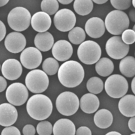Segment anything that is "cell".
I'll use <instances>...</instances> for the list:
<instances>
[{"mask_svg":"<svg viewBox=\"0 0 135 135\" xmlns=\"http://www.w3.org/2000/svg\"><path fill=\"white\" fill-rule=\"evenodd\" d=\"M85 71L82 65L74 60L66 61L62 63L58 71V78L61 84L65 87H77L82 82Z\"/></svg>","mask_w":135,"mask_h":135,"instance_id":"1","label":"cell"},{"mask_svg":"<svg viewBox=\"0 0 135 135\" xmlns=\"http://www.w3.org/2000/svg\"><path fill=\"white\" fill-rule=\"evenodd\" d=\"M51 100L46 95L36 94L32 96L27 102L28 114L36 120H44L50 117L53 111Z\"/></svg>","mask_w":135,"mask_h":135,"instance_id":"2","label":"cell"},{"mask_svg":"<svg viewBox=\"0 0 135 135\" xmlns=\"http://www.w3.org/2000/svg\"><path fill=\"white\" fill-rule=\"evenodd\" d=\"M105 28L112 35H119L128 29L130 20L127 14L120 10H113L109 12L105 20Z\"/></svg>","mask_w":135,"mask_h":135,"instance_id":"3","label":"cell"},{"mask_svg":"<svg viewBox=\"0 0 135 135\" xmlns=\"http://www.w3.org/2000/svg\"><path fill=\"white\" fill-rule=\"evenodd\" d=\"M31 16L29 11L23 7L13 8L9 13L7 21L12 30L17 32L25 31L31 24Z\"/></svg>","mask_w":135,"mask_h":135,"instance_id":"4","label":"cell"},{"mask_svg":"<svg viewBox=\"0 0 135 135\" xmlns=\"http://www.w3.org/2000/svg\"><path fill=\"white\" fill-rule=\"evenodd\" d=\"M77 54L83 63L86 65H93L100 59L102 55L101 48L97 42L86 40L79 45Z\"/></svg>","mask_w":135,"mask_h":135,"instance_id":"5","label":"cell"},{"mask_svg":"<svg viewBox=\"0 0 135 135\" xmlns=\"http://www.w3.org/2000/svg\"><path fill=\"white\" fill-rule=\"evenodd\" d=\"M56 106L59 112L65 116L75 114L79 106L78 96L72 92L66 91L60 94L57 97Z\"/></svg>","mask_w":135,"mask_h":135,"instance_id":"6","label":"cell"},{"mask_svg":"<svg viewBox=\"0 0 135 135\" xmlns=\"http://www.w3.org/2000/svg\"><path fill=\"white\" fill-rule=\"evenodd\" d=\"M26 87L35 94H40L46 91L49 85L47 74L40 69H34L28 72L25 79Z\"/></svg>","mask_w":135,"mask_h":135,"instance_id":"7","label":"cell"},{"mask_svg":"<svg viewBox=\"0 0 135 135\" xmlns=\"http://www.w3.org/2000/svg\"><path fill=\"white\" fill-rule=\"evenodd\" d=\"M104 87L109 96L118 99L123 97L127 92L128 82L125 77L120 75H113L106 79Z\"/></svg>","mask_w":135,"mask_h":135,"instance_id":"8","label":"cell"},{"mask_svg":"<svg viewBox=\"0 0 135 135\" xmlns=\"http://www.w3.org/2000/svg\"><path fill=\"white\" fill-rule=\"evenodd\" d=\"M28 97L27 87L20 82L11 84L6 92V97L8 102L14 106L23 105L27 101Z\"/></svg>","mask_w":135,"mask_h":135,"instance_id":"9","label":"cell"},{"mask_svg":"<svg viewBox=\"0 0 135 135\" xmlns=\"http://www.w3.org/2000/svg\"><path fill=\"white\" fill-rule=\"evenodd\" d=\"M108 55L114 59L119 60L126 57L130 50V46L124 43L121 37L115 36L109 38L105 44Z\"/></svg>","mask_w":135,"mask_h":135,"instance_id":"10","label":"cell"},{"mask_svg":"<svg viewBox=\"0 0 135 135\" xmlns=\"http://www.w3.org/2000/svg\"><path fill=\"white\" fill-rule=\"evenodd\" d=\"M54 21L55 26L57 30L66 32L74 28L76 24V16L70 10L62 9L55 13Z\"/></svg>","mask_w":135,"mask_h":135,"instance_id":"11","label":"cell"},{"mask_svg":"<svg viewBox=\"0 0 135 135\" xmlns=\"http://www.w3.org/2000/svg\"><path fill=\"white\" fill-rule=\"evenodd\" d=\"M42 55L40 51L34 47L25 49L21 54L20 60L24 67L33 69L38 67L42 61Z\"/></svg>","mask_w":135,"mask_h":135,"instance_id":"12","label":"cell"},{"mask_svg":"<svg viewBox=\"0 0 135 135\" xmlns=\"http://www.w3.org/2000/svg\"><path fill=\"white\" fill-rule=\"evenodd\" d=\"M27 44L25 36L18 32H12L9 33L4 40V46L6 49L11 53L17 54L24 49Z\"/></svg>","mask_w":135,"mask_h":135,"instance_id":"13","label":"cell"},{"mask_svg":"<svg viewBox=\"0 0 135 135\" xmlns=\"http://www.w3.org/2000/svg\"><path fill=\"white\" fill-rule=\"evenodd\" d=\"M23 68L20 62L15 59H6L2 63L1 72L4 77L9 81H15L22 75Z\"/></svg>","mask_w":135,"mask_h":135,"instance_id":"14","label":"cell"},{"mask_svg":"<svg viewBox=\"0 0 135 135\" xmlns=\"http://www.w3.org/2000/svg\"><path fill=\"white\" fill-rule=\"evenodd\" d=\"M73 49L70 43L65 40L57 41L52 49V54L56 60L65 62L72 56Z\"/></svg>","mask_w":135,"mask_h":135,"instance_id":"15","label":"cell"},{"mask_svg":"<svg viewBox=\"0 0 135 135\" xmlns=\"http://www.w3.org/2000/svg\"><path fill=\"white\" fill-rule=\"evenodd\" d=\"M18 112L13 105L4 103L0 104V125L7 127L12 126L17 120Z\"/></svg>","mask_w":135,"mask_h":135,"instance_id":"16","label":"cell"},{"mask_svg":"<svg viewBox=\"0 0 135 135\" xmlns=\"http://www.w3.org/2000/svg\"><path fill=\"white\" fill-rule=\"evenodd\" d=\"M85 28L87 35L94 39L102 37L105 31L104 22L102 19L97 17L89 19L86 23Z\"/></svg>","mask_w":135,"mask_h":135,"instance_id":"17","label":"cell"},{"mask_svg":"<svg viewBox=\"0 0 135 135\" xmlns=\"http://www.w3.org/2000/svg\"><path fill=\"white\" fill-rule=\"evenodd\" d=\"M31 23L32 27L35 31L38 32H44L50 28L52 20L49 14L40 11L32 16Z\"/></svg>","mask_w":135,"mask_h":135,"instance_id":"18","label":"cell"},{"mask_svg":"<svg viewBox=\"0 0 135 135\" xmlns=\"http://www.w3.org/2000/svg\"><path fill=\"white\" fill-rule=\"evenodd\" d=\"M80 108L86 114L94 113L98 109L100 101L98 97L92 93L84 94L80 99Z\"/></svg>","mask_w":135,"mask_h":135,"instance_id":"19","label":"cell"},{"mask_svg":"<svg viewBox=\"0 0 135 135\" xmlns=\"http://www.w3.org/2000/svg\"><path fill=\"white\" fill-rule=\"evenodd\" d=\"M119 111L127 117L135 116V96L128 94L122 97L118 104Z\"/></svg>","mask_w":135,"mask_h":135,"instance_id":"20","label":"cell"},{"mask_svg":"<svg viewBox=\"0 0 135 135\" xmlns=\"http://www.w3.org/2000/svg\"><path fill=\"white\" fill-rule=\"evenodd\" d=\"M54 39L49 32H39L34 39L35 46L40 51L46 52L50 50L54 45Z\"/></svg>","mask_w":135,"mask_h":135,"instance_id":"21","label":"cell"},{"mask_svg":"<svg viewBox=\"0 0 135 135\" xmlns=\"http://www.w3.org/2000/svg\"><path fill=\"white\" fill-rule=\"evenodd\" d=\"M54 135H75V127L74 123L67 119L58 120L54 124L53 128Z\"/></svg>","mask_w":135,"mask_h":135,"instance_id":"22","label":"cell"},{"mask_svg":"<svg viewBox=\"0 0 135 135\" xmlns=\"http://www.w3.org/2000/svg\"><path fill=\"white\" fill-rule=\"evenodd\" d=\"M113 117L112 113L108 109H101L96 112L94 117L95 125L101 129H106L112 125Z\"/></svg>","mask_w":135,"mask_h":135,"instance_id":"23","label":"cell"},{"mask_svg":"<svg viewBox=\"0 0 135 135\" xmlns=\"http://www.w3.org/2000/svg\"><path fill=\"white\" fill-rule=\"evenodd\" d=\"M120 73L125 77L132 78L135 76V58L133 56L124 57L119 65Z\"/></svg>","mask_w":135,"mask_h":135,"instance_id":"24","label":"cell"},{"mask_svg":"<svg viewBox=\"0 0 135 135\" xmlns=\"http://www.w3.org/2000/svg\"><path fill=\"white\" fill-rule=\"evenodd\" d=\"M114 69V63L108 58H102L95 65V70L100 76L107 77L112 74Z\"/></svg>","mask_w":135,"mask_h":135,"instance_id":"25","label":"cell"},{"mask_svg":"<svg viewBox=\"0 0 135 135\" xmlns=\"http://www.w3.org/2000/svg\"><path fill=\"white\" fill-rule=\"evenodd\" d=\"M93 1L91 0H75L73 5L75 11L82 16L89 14L93 10Z\"/></svg>","mask_w":135,"mask_h":135,"instance_id":"26","label":"cell"},{"mask_svg":"<svg viewBox=\"0 0 135 135\" xmlns=\"http://www.w3.org/2000/svg\"><path fill=\"white\" fill-rule=\"evenodd\" d=\"M68 38L71 43L78 45L81 44L85 39V32L82 28L79 27H75L69 32Z\"/></svg>","mask_w":135,"mask_h":135,"instance_id":"27","label":"cell"},{"mask_svg":"<svg viewBox=\"0 0 135 135\" xmlns=\"http://www.w3.org/2000/svg\"><path fill=\"white\" fill-rule=\"evenodd\" d=\"M87 90L94 94L100 93L104 89L103 81L100 78L97 77H92L89 79L86 85Z\"/></svg>","mask_w":135,"mask_h":135,"instance_id":"28","label":"cell"},{"mask_svg":"<svg viewBox=\"0 0 135 135\" xmlns=\"http://www.w3.org/2000/svg\"><path fill=\"white\" fill-rule=\"evenodd\" d=\"M59 65L55 59L48 58L45 59L42 63L43 70L47 75L52 76L57 73L59 69Z\"/></svg>","mask_w":135,"mask_h":135,"instance_id":"29","label":"cell"},{"mask_svg":"<svg viewBox=\"0 0 135 135\" xmlns=\"http://www.w3.org/2000/svg\"><path fill=\"white\" fill-rule=\"evenodd\" d=\"M42 12L49 15H53L57 12L59 8V2L57 0H43L41 3Z\"/></svg>","mask_w":135,"mask_h":135,"instance_id":"30","label":"cell"},{"mask_svg":"<svg viewBox=\"0 0 135 135\" xmlns=\"http://www.w3.org/2000/svg\"><path fill=\"white\" fill-rule=\"evenodd\" d=\"M53 126L48 121H42L39 123L36 127V131L38 134L49 135L52 134Z\"/></svg>","mask_w":135,"mask_h":135,"instance_id":"31","label":"cell"},{"mask_svg":"<svg viewBox=\"0 0 135 135\" xmlns=\"http://www.w3.org/2000/svg\"><path fill=\"white\" fill-rule=\"evenodd\" d=\"M123 42L127 44L131 45L135 43V31L133 29H127L123 32L121 36Z\"/></svg>","mask_w":135,"mask_h":135,"instance_id":"32","label":"cell"},{"mask_svg":"<svg viewBox=\"0 0 135 135\" xmlns=\"http://www.w3.org/2000/svg\"><path fill=\"white\" fill-rule=\"evenodd\" d=\"M112 5L117 10H126L129 8L132 4V1H110Z\"/></svg>","mask_w":135,"mask_h":135,"instance_id":"33","label":"cell"},{"mask_svg":"<svg viewBox=\"0 0 135 135\" xmlns=\"http://www.w3.org/2000/svg\"><path fill=\"white\" fill-rule=\"evenodd\" d=\"M1 134L20 135L21 134L20 132L17 128L13 126H10L5 128L2 131Z\"/></svg>","mask_w":135,"mask_h":135,"instance_id":"34","label":"cell"},{"mask_svg":"<svg viewBox=\"0 0 135 135\" xmlns=\"http://www.w3.org/2000/svg\"><path fill=\"white\" fill-rule=\"evenodd\" d=\"M23 134L24 135L35 134L36 129L35 127L31 124L25 125L23 129Z\"/></svg>","mask_w":135,"mask_h":135,"instance_id":"35","label":"cell"},{"mask_svg":"<svg viewBox=\"0 0 135 135\" xmlns=\"http://www.w3.org/2000/svg\"><path fill=\"white\" fill-rule=\"evenodd\" d=\"M76 135H92L90 129L86 127H81L78 128L75 132Z\"/></svg>","mask_w":135,"mask_h":135,"instance_id":"36","label":"cell"},{"mask_svg":"<svg viewBox=\"0 0 135 135\" xmlns=\"http://www.w3.org/2000/svg\"><path fill=\"white\" fill-rule=\"evenodd\" d=\"M6 34V29L4 23L0 20V42L3 40Z\"/></svg>","mask_w":135,"mask_h":135,"instance_id":"37","label":"cell"},{"mask_svg":"<svg viewBox=\"0 0 135 135\" xmlns=\"http://www.w3.org/2000/svg\"><path fill=\"white\" fill-rule=\"evenodd\" d=\"M7 82L3 77L0 76V93L5 90L7 87Z\"/></svg>","mask_w":135,"mask_h":135,"instance_id":"38","label":"cell"},{"mask_svg":"<svg viewBox=\"0 0 135 135\" xmlns=\"http://www.w3.org/2000/svg\"><path fill=\"white\" fill-rule=\"evenodd\" d=\"M128 126L130 130L135 133V116L130 119L128 122Z\"/></svg>","mask_w":135,"mask_h":135,"instance_id":"39","label":"cell"},{"mask_svg":"<svg viewBox=\"0 0 135 135\" xmlns=\"http://www.w3.org/2000/svg\"><path fill=\"white\" fill-rule=\"evenodd\" d=\"M128 17L132 22H135V9H132L128 12Z\"/></svg>","mask_w":135,"mask_h":135,"instance_id":"40","label":"cell"},{"mask_svg":"<svg viewBox=\"0 0 135 135\" xmlns=\"http://www.w3.org/2000/svg\"><path fill=\"white\" fill-rule=\"evenodd\" d=\"M58 1L61 4H62L67 5L69 4L70 3H71L73 1H72V0H71H71H61V1L59 0Z\"/></svg>","mask_w":135,"mask_h":135,"instance_id":"41","label":"cell"},{"mask_svg":"<svg viewBox=\"0 0 135 135\" xmlns=\"http://www.w3.org/2000/svg\"><path fill=\"white\" fill-rule=\"evenodd\" d=\"M132 90L133 93L135 95V77L132 79L131 84Z\"/></svg>","mask_w":135,"mask_h":135,"instance_id":"42","label":"cell"},{"mask_svg":"<svg viewBox=\"0 0 135 135\" xmlns=\"http://www.w3.org/2000/svg\"><path fill=\"white\" fill-rule=\"evenodd\" d=\"M93 1L98 4H102L107 2L108 1L107 0H96V1L93 0Z\"/></svg>","mask_w":135,"mask_h":135,"instance_id":"43","label":"cell"},{"mask_svg":"<svg viewBox=\"0 0 135 135\" xmlns=\"http://www.w3.org/2000/svg\"><path fill=\"white\" fill-rule=\"evenodd\" d=\"M9 1L8 0H5V1H1L0 0V7H2L6 5L8 2Z\"/></svg>","mask_w":135,"mask_h":135,"instance_id":"44","label":"cell"},{"mask_svg":"<svg viewBox=\"0 0 135 135\" xmlns=\"http://www.w3.org/2000/svg\"><path fill=\"white\" fill-rule=\"evenodd\" d=\"M106 135H121L120 133L119 132H117L116 131H112L110 132H108V133L106 134Z\"/></svg>","mask_w":135,"mask_h":135,"instance_id":"45","label":"cell"},{"mask_svg":"<svg viewBox=\"0 0 135 135\" xmlns=\"http://www.w3.org/2000/svg\"><path fill=\"white\" fill-rule=\"evenodd\" d=\"M132 4L133 5V6L135 8V0H133L132 1Z\"/></svg>","mask_w":135,"mask_h":135,"instance_id":"46","label":"cell"},{"mask_svg":"<svg viewBox=\"0 0 135 135\" xmlns=\"http://www.w3.org/2000/svg\"><path fill=\"white\" fill-rule=\"evenodd\" d=\"M133 30H134L135 31V24L134 25V26H133Z\"/></svg>","mask_w":135,"mask_h":135,"instance_id":"47","label":"cell"},{"mask_svg":"<svg viewBox=\"0 0 135 135\" xmlns=\"http://www.w3.org/2000/svg\"><path fill=\"white\" fill-rule=\"evenodd\" d=\"M132 135H135V133H133V134H131Z\"/></svg>","mask_w":135,"mask_h":135,"instance_id":"48","label":"cell"},{"mask_svg":"<svg viewBox=\"0 0 135 135\" xmlns=\"http://www.w3.org/2000/svg\"><path fill=\"white\" fill-rule=\"evenodd\" d=\"M1 64H0V70H1Z\"/></svg>","mask_w":135,"mask_h":135,"instance_id":"49","label":"cell"},{"mask_svg":"<svg viewBox=\"0 0 135 135\" xmlns=\"http://www.w3.org/2000/svg\"></svg>","mask_w":135,"mask_h":135,"instance_id":"50","label":"cell"}]
</instances>
